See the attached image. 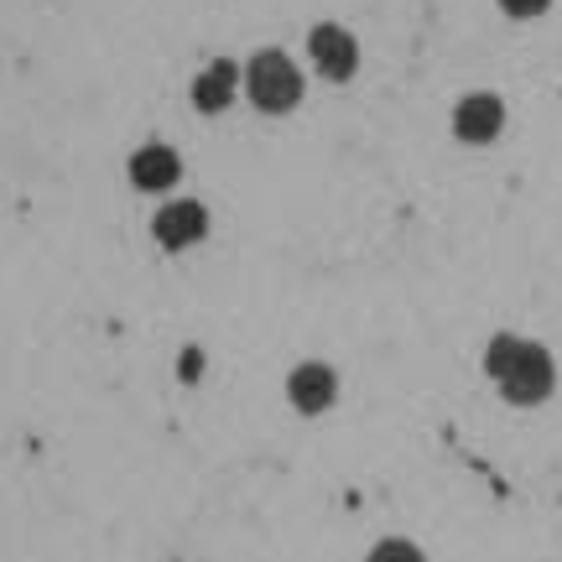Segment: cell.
Returning a JSON list of instances; mask_svg holds the SVG:
<instances>
[{
	"label": "cell",
	"mask_w": 562,
	"mask_h": 562,
	"mask_svg": "<svg viewBox=\"0 0 562 562\" xmlns=\"http://www.w3.org/2000/svg\"><path fill=\"white\" fill-rule=\"evenodd\" d=\"M240 79H245V89H250V104H261L266 115H286V110L302 100V74H297V63L286 58V53H277V47L256 53Z\"/></svg>",
	"instance_id": "cell-1"
},
{
	"label": "cell",
	"mask_w": 562,
	"mask_h": 562,
	"mask_svg": "<svg viewBox=\"0 0 562 562\" xmlns=\"http://www.w3.org/2000/svg\"><path fill=\"white\" fill-rule=\"evenodd\" d=\"M552 381H558V370H552V355H547L542 344H526L516 349V360L505 364V375L495 385H501L505 402L516 406H542L547 396H552Z\"/></svg>",
	"instance_id": "cell-2"
},
{
	"label": "cell",
	"mask_w": 562,
	"mask_h": 562,
	"mask_svg": "<svg viewBox=\"0 0 562 562\" xmlns=\"http://www.w3.org/2000/svg\"><path fill=\"white\" fill-rule=\"evenodd\" d=\"M151 235L157 245L167 250H188V245H199L209 235V209L199 199H172L157 209V220H151Z\"/></svg>",
	"instance_id": "cell-3"
},
{
	"label": "cell",
	"mask_w": 562,
	"mask_h": 562,
	"mask_svg": "<svg viewBox=\"0 0 562 562\" xmlns=\"http://www.w3.org/2000/svg\"><path fill=\"white\" fill-rule=\"evenodd\" d=\"M307 53H313L323 79H334V83L355 79V68H360V47H355V37H349L344 26H334V21H323V26L307 32Z\"/></svg>",
	"instance_id": "cell-4"
},
{
	"label": "cell",
	"mask_w": 562,
	"mask_h": 562,
	"mask_svg": "<svg viewBox=\"0 0 562 562\" xmlns=\"http://www.w3.org/2000/svg\"><path fill=\"white\" fill-rule=\"evenodd\" d=\"M501 125H505V104L495 94H469L453 110V136L469 140V146H490L501 136Z\"/></svg>",
	"instance_id": "cell-5"
},
{
	"label": "cell",
	"mask_w": 562,
	"mask_h": 562,
	"mask_svg": "<svg viewBox=\"0 0 562 562\" xmlns=\"http://www.w3.org/2000/svg\"><path fill=\"white\" fill-rule=\"evenodd\" d=\"M286 396H292V406H297V412L318 417V412H328V406H334L339 381H334V370H328V364L307 360V364H297V370L286 375Z\"/></svg>",
	"instance_id": "cell-6"
},
{
	"label": "cell",
	"mask_w": 562,
	"mask_h": 562,
	"mask_svg": "<svg viewBox=\"0 0 562 562\" xmlns=\"http://www.w3.org/2000/svg\"><path fill=\"white\" fill-rule=\"evenodd\" d=\"M182 161L172 146H161V140H151V146H140L136 157H131V182H136L140 193H167L172 182H178Z\"/></svg>",
	"instance_id": "cell-7"
},
{
	"label": "cell",
	"mask_w": 562,
	"mask_h": 562,
	"mask_svg": "<svg viewBox=\"0 0 562 562\" xmlns=\"http://www.w3.org/2000/svg\"><path fill=\"white\" fill-rule=\"evenodd\" d=\"M235 89H240V68L229 58H214L199 79H193V104H199L203 115H220V110L235 104Z\"/></svg>",
	"instance_id": "cell-8"
},
{
	"label": "cell",
	"mask_w": 562,
	"mask_h": 562,
	"mask_svg": "<svg viewBox=\"0 0 562 562\" xmlns=\"http://www.w3.org/2000/svg\"><path fill=\"white\" fill-rule=\"evenodd\" d=\"M516 349H521V339H516V334H501V339H490V349H484V370H490V381H501L505 364L516 360Z\"/></svg>",
	"instance_id": "cell-9"
},
{
	"label": "cell",
	"mask_w": 562,
	"mask_h": 562,
	"mask_svg": "<svg viewBox=\"0 0 562 562\" xmlns=\"http://www.w3.org/2000/svg\"><path fill=\"white\" fill-rule=\"evenodd\" d=\"M364 562H427V558H422V547L402 542V537H391V542L370 547V558H364Z\"/></svg>",
	"instance_id": "cell-10"
},
{
	"label": "cell",
	"mask_w": 562,
	"mask_h": 562,
	"mask_svg": "<svg viewBox=\"0 0 562 562\" xmlns=\"http://www.w3.org/2000/svg\"><path fill=\"white\" fill-rule=\"evenodd\" d=\"M552 0H501V11L505 16H516V21H531V16H542Z\"/></svg>",
	"instance_id": "cell-11"
},
{
	"label": "cell",
	"mask_w": 562,
	"mask_h": 562,
	"mask_svg": "<svg viewBox=\"0 0 562 562\" xmlns=\"http://www.w3.org/2000/svg\"><path fill=\"white\" fill-rule=\"evenodd\" d=\"M178 375H182V381H199V375H203V355H199V349H193V344L182 349V364H178Z\"/></svg>",
	"instance_id": "cell-12"
}]
</instances>
